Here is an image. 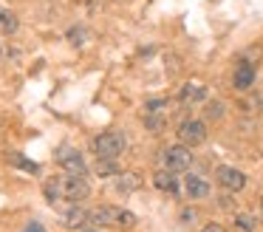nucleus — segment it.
<instances>
[{
  "instance_id": "423d86ee",
  "label": "nucleus",
  "mask_w": 263,
  "mask_h": 232,
  "mask_svg": "<svg viewBox=\"0 0 263 232\" xmlns=\"http://www.w3.org/2000/svg\"><path fill=\"white\" fill-rule=\"evenodd\" d=\"M54 162H57L68 175H80V179H85V173H88L85 158H82V153L74 150V147H60V150L54 153Z\"/></svg>"
},
{
  "instance_id": "39448f33",
  "label": "nucleus",
  "mask_w": 263,
  "mask_h": 232,
  "mask_svg": "<svg viewBox=\"0 0 263 232\" xmlns=\"http://www.w3.org/2000/svg\"><path fill=\"white\" fill-rule=\"evenodd\" d=\"M206 119H184L178 124V141L187 147H195V145H204L206 141Z\"/></svg>"
},
{
  "instance_id": "9b49d317",
  "label": "nucleus",
  "mask_w": 263,
  "mask_h": 232,
  "mask_svg": "<svg viewBox=\"0 0 263 232\" xmlns=\"http://www.w3.org/2000/svg\"><path fill=\"white\" fill-rule=\"evenodd\" d=\"M142 184H144V179L139 173H133V170L119 173V175H116V181H114V187L119 192H136V190H142Z\"/></svg>"
},
{
  "instance_id": "412c9836",
  "label": "nucleus",
  "mask_w": 263,
  "mask_h": 232,
  "mask_svg": "<svg viewBox=\"0 0 263 232\" xmlns=\"http://www.w3.org/2000/svg\"><path fill=\"white\" fill-rule=\"evenodd\" d=\"M23 232H46V229H43V224H37V221H31V224L26 226Z\"/></svg>"
},
{
  "instance_id": "ddd939ff",
  "label": "nucleus",
  "mask_w": 263,
  "mask_h": 232,
  "mask_svg": "<svg viewBox=\"0 0 263 232\" xmlns=\"http://www.w3.org/2000/svg\"><path fill=\"white\" fill-rule=\"evenodd\" d=\"M178 99H181L184 105L204 102V99H206V85H204V82H187V85L181 88V94H178Z\"/></svg>"
},
{
  "instance_id": "a211bd4d",
  "label": "nucleus",
  "mask_w": 263,
  "mask_h": 232,
  "mask_svg": "<svg viewBox=\"0 0 263 232\" xmlns=\"http://www.w3.org/2000/svg\"><path fill=\"white\" fill-rule=\"evenodd\" d=\"M0 28H3V31H17V17L12 14V11L9 9H0Z\"/></svg>"
},
{
  "instance_id": "1a4fd4ad",
  "label": "nucleus",
  "mask_w": 263,
  "mask_h": 232,
  "mask_svg": "<svg viewBox=\"0 0 263 232\" xmlns=\"http://www.w3.org/2000/svg\"><path fill=\"white\" fill-rule=\"evenodd\" d=\"M63 224L68 226V229H85L88 224H91V212H85L82 207H77V204H71V207H63Z\"/></svg>"
},
{
  "instance_id": "aec40b11",
  "label": "nucleus",
  "mask_w": 263,
  "mask_h": 232,
  "mask_svg": "<svg viewBox=\"0 0 263 232\" xmlns=\"http://www.w3.org/2000/svg\"><path fill=\"white\" fill-rule=\"evenodd\" d=\"M85 28H71V31H68V40H71V43H74V45H80V43H85Z\"/></svg>"
},
{
  "instance_id": "7ed1b4c3",
  "label": "nucleus",
  "mask_w": 263,
  "mask_h": 232,
  "mask_svg": "<svg viewBox=\"0 0 263 232\" xmlns=\"http://www.w3.org/2000/svg\"><path fill=\"white\" fill-rule=\"evenodd\" d=\"M57 187H60V198H65V201L71 204H80L85 201L88 195H91V184H88L85 179H80V175H57Z\"/></svg>"
},
{
  "instance_id": "4468645a",
  "label": "nucleus",
  "mask_w": 263,
  "mask_h": 232,
  "mask_svg": "<svg viewBox=\"0 0 263 232\" xmlns=\"http://www.w3.org/2000/svg\"><path fill=\"white\" fill-rule=\"evenodd\" d=\"M6 162L9 164H14V167H20V170H26V173H40V164L37 162H31V158H26L23 153H17V150H9L6 153Z\"/></svg>"
},
{
  "instance_id": "20e7f679",
  "label": "nucleus",
  "mask_w": 263,
  "mask_h": 232,
  "mask_svg": "<svg viewBox=\"0 0 263 232\" xmlns=\"http://www.w3.org/2000/svg\"><path fill=\"white\" fill-rule=\"evenodd\" d=\"M161 162H164V170H170V173H184V170H190V164H193V150L178 141V145L164 147Z\"/></svg>"
},
{
  "instance_id": "2eb2a0df",
  "label": "nucleus",
  "mask_w": 263,
  "mask_h": 232,
  "mask_svg": "<svg viewBox=\"0 0 263 232\" xmlns=\"http://www.w3.org/2000/svg\"><path fill=\"white\" fill-rule=\"evenodd\" d=\"M93 170H97L99 179H110V175H119V164H116V158H97V164H93Z\"/></svg>"
},
{
  "instance_id": "f257e3e1",
  "label": "nucleus",
  "mask_w": 263,
  "mask_h": 232,
  "mask_svg": "<svg viewBox=\"0 0 263 232\" xmlns=\"http://www.w3.org/2000/svg\"><path fill=\"white\" fill-rule=\"evenodd\" d=\"M91 224L93 226H133L136 224V215L125 207H110V204H102L91 212Z\"/></svg>"
},
{
  "instance_id": "9d476101",
  "label": "nucleus",
  "mask_w": 263,
  "mask_h": 232,
  "mask_svg": "<svg viewBox=\"0 0 263 232\" xmlns=\"http://www.w3.org/2000/svg\"><path fill=\"white\" fill-rule=\"evenodd\" d=\"M252 82H255V65H252L249 60H240L238 68H235L232 85H235L238 91H246V88H252Z\"/></svg>"
},
{
  "instance_id": "6e6552de",
  "label": "nucleus",
  "mask_w": 263,
  "mask_h": 232,
  "mask_svg": "<svg viewBox=\"0 0 263 232\" xmlns=\"http://www.w3.org/2000/svg\"><path fill=\"white\" fill-rule=\"evenodd\" d=\"M184 192H187V198H193V201H201V198H210L212 187L204 175L187 173V179H184Z\"/></svg>"
},
{
  "instance_id": "4be33fe9",
  "label": "nucleus",
  "mask_w": 263,
  "mask_h": 232,
  "mask_svg": "<svg viewBox=\"0 0 263 232\" xmlns=\"http://www.w3.org/2000/svg\"><path fill=\"white\" fill-rule=\"evenodd\" d=\"M201 232H223V226H221V224H206Z\"/></svg>"
},
{
  "instance_id": "0eeeda50",
  "label": "nucleus",
  "mask_w": 263,
  "mask_h": 232,
  "mask_svg": "<svg viewBox=\"0 0 263 232\" xmlns=\"http://www.w3.org/2000/svg\"><path fill=\"white\" fill-rule=\"evenodd\" d=\"M215 173H218V184L227 187L229 192H240L246 187V173L238 167H232V164H221Z\"/></svg>"
},
{
  "instance_id": "dca6fc26",
  "label": "nucleus",
  "mask_w": 263,
  "mask_h": 232,
  "mask_svg": "<svg viewBox=\"0 0 263 232\" xmlns=\"http://www.w3.org/2000/svg\"><path fill=\"white\" fill-rule=\"evenodd\" d=\"M235 226H238L240 232H255L257 221H255V215H249V212H238L235 215Z\"/></svg>"
},
{
  "instance_id": "f3484780",
  "label": "nucleus",
  "mask_w": 263,
  "mask_h": 232,
  "mask_svg": "<svg viewBox=\"0 0 263 232\" xmlns=\"http://www.w3.org/2000/svg\"><path fill=\"white\" fill-rule=\"evenodd\" d=\"M167 124V119L161 116V113H150V116H144V128L150 130V133H161Z\"/></svg>"
},
{
  "instance_id": "f8f14e48",
  "label": "nucleus",
  "mask_w": 263,
  "mask_h": 232,
  "mask_svg": "<svg viewBox=\"0 0 263 232\" xmlns=\"http://www.w3.org/2000/svg\"><path fill=\"white\" fill-rule=\"evenodd\" d=\"M153 187L161 190V192H167V195H176L178 192L176 173H170V170H159V173H153Z\"/></svg>"
},
{
  "instance_id": "f03ea898",
  "label": "nucleus",
  "mask_w": 263,
  "mask_h": 232,
  "mask_svg": "<svg viewBox=\"0 0 263 232\" xmlns=\"http://www.w3.org/2000/svg\"><path fill=\"white\" fill-rule=\"evenodd\" d=\"M127 147V139L119 133V130H105L93 139V153L97 158H119Z\"/></svg>"
},
{
  "instance_id": "6ab92c4d",
  "label": "nucleus",
  "mask_w": 263,
  "mask_h": 232,
  "mask_svg": "<svg viewBox=\"0 0 263 232\" xmlns=\"http://www.w3.org/2000/svg\"><path fill=\"white\" fill-rule=\"evenodd\" d=\"M227 113L223 102H206V119H221Z\"/></svg>"
}]
</instances>
